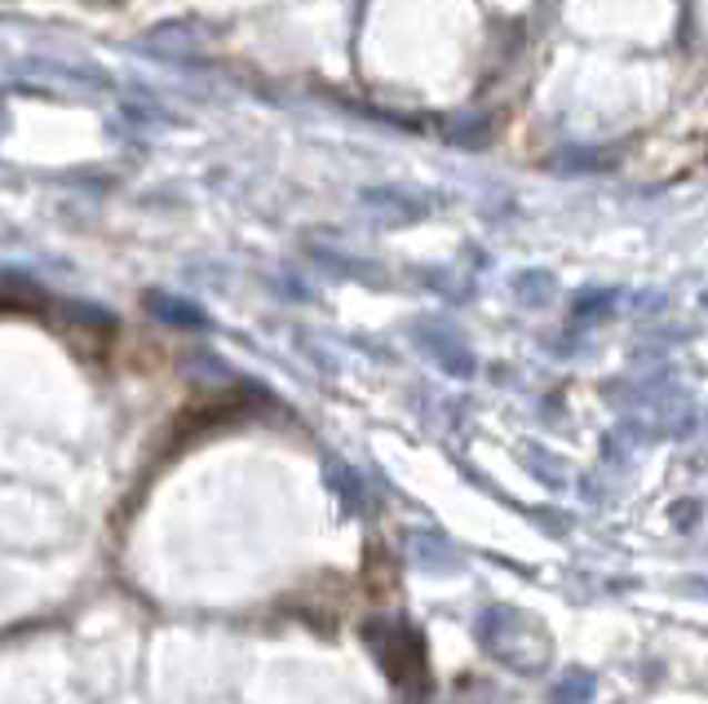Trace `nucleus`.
<instances>
[{
  "label": "nucleus",
  "instance_id": "nucleus-1",
  "mask_svg": "<svg viewBox=\"0 0 708 704\" xmlns=\"http://www.w3.org/2000/svg\"><path fill=\"white\" fill-rule=\"evenodd\" d=\"M146 311L160 320V324H173V329H209V315L173 293H146Z\"/></svg>",
  "mask_w": 708,
  "mask_h": 704
},
{
  "label": "nucleus",
  "instance_id": "nucleus-2",
  "mask_svg": "<svg viewBox=\"0 0 708 704\" xmlns=\"http://www.w3.org/2000/svg\"><path fill=\"white\" fill-rule=\"evenodd\" d=\"M549 293H554V280H549V275H536V271L518 275V302L536 306V302H549Z\"/></svg>",
  "mask_w": 708,
  "mask_h": 704
}]
</instances>
